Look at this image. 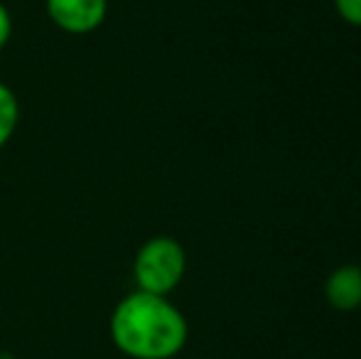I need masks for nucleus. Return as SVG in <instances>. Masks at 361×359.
<instances>
[{
	"label": "nucleus",
	"mask_w": 361,
	"mask_h": 359,
	"mask_svg": "<svg viewBox=\"0 0 361 359\" xmlns=\"http://www.w3.org/2000/svg\"><path fill=\"white\" fill-rule=\"evenodd\" d=\"M109 332L114 345L130 359H172L187 345L190 327L167 296L135 291L111 312Z\"/></svg>",
	"instance_id": "f257e3e1"
},
{
	"label": "nucleus",
	"mask_w": 361,
	"mask_h": 359,
	"mask_svg": "<svg viewBox=\"0 0 361 359\" xmlns=\"http://www.w3.org/2000/svg\"><path fill=\"white\" fill-rule=\"evenodd\" d=\"M187 271V254L172 236H152L138 249L133 278L138 291L152 296H170Z\"/></svg>",
	"instance_id": "f03ea898"
},
{
	"label": "nucleus",
	"mask_w": 361,
	"mask_h": 359,
	"mask_svg": "<svg viewBox=\"0 0 361 359\" xmlns=\"http://www.w3.org/2000/svg\"><path fill=\"white\" fill-rule=\"evenodd\" d=\"M109 0H47V15L69 35L94 32L104 25Z\"/></svg>",
	"instance_id": "7ed1b4c3"
},
{
	"label": "nucleus",
	"mask_w": 361,
	"mask_h": 359,
	"mask_svg": "<svg viewBox=\"0 0 361 359\" xmlns=\"http://www.w3.org/2000/svg\"><path fill=\"white\" fill-rule=\"evenodd\" d=\"M324 298L334 310H357L361 305V269L359 266H339L329 273L324 283Z\"/></svg>",
	"instance_id": "20e7f679"
},
{
	"label": "nucleus",
	"mask_w": 361,
	"mask_h": 359,
	"mask_svg": "<svg viewBox=\"0 0 361 359\" xmlns=\"http://www.w3.org/2000/svg\"><path fill=\"white\" fill-rule=\"evenodd\" d=\"M20 121V101L8 84L0 82V148L13 138Z\"/></svg>",
	"instance_id": "39448f33"
},
{
	"label": "nucleus",
	"mask_w": 361,
	"mask_h": 359,
	"mask_svg": "<svg viewBox=\"0 0 361 359\" xmlns=\"http://www.w3.org/2000/svg\"><path fill=\"white\" fill-rule=\"evenodd\" d=\"M334 8L344 23L361 28V0H334Z\"/></svg>",
	"instance_id": "423d86ee"
},
{
	"label": "nucleus",
	"mask_w": 361,
	"mask_h": 359,
	"mask_svg": "<svg viewBox=\"0 0 361 359\" xmlns=\"http://www.w3.org/2000/svg\"><path fill=\"white\" fill-rule=\"evenodd\" d=\"M10 35H13V18H10L8 8L0 3V49L8 44Z\"/></svg>",
	"instance_id": "0eeeda50"
}]
</instances>
